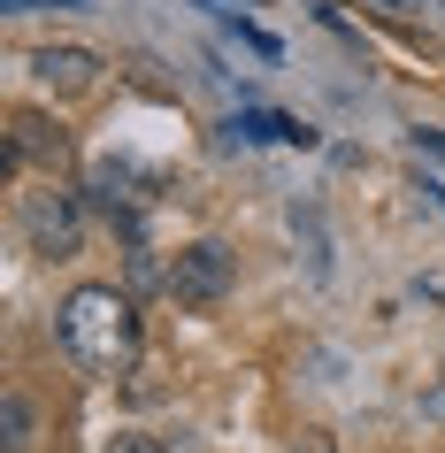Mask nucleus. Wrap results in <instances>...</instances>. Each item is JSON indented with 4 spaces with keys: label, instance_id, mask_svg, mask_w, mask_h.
Instances as JSON below:
<instances>
[{
    "label": "nucleus",
    "instance_id": "nucleus-9",
    "mask_svg": "<svg viewBox=\"0 0 445 453\" xmlns=\"http://www.w3.org/2000/svg\"><path fill=\"white\" fill-rule=\"evenodd\" d=\"M292 453H338V438H330V430H300V446Z\"/></svg>",
    "mask_w": 445,
    "mask_h": 453
},
{
    "label": "nucleus",
    "instance_id": "nucleus-4",
    "mask_svg": "<svg viewBox=\"0 0 445 453\" xmlns=\"http://www.w3.org/2000/svg\"><path fill=\"white\" fill-rule=\"evenodd\" d=\"M31 77H39V93H62V100H85L100 85V62L93 47H77V39H47V47H31V62H24Z\"/></svg>",
    "mask_w": 445,
    "mask_h": 453
},
{
    "label": "nucleus",
    "instance_id": "nucleus-13",
    "mask_svg": "<svg viewBox=\"0 0 445 453\" xmlns=\"http://www.w3.org/2000/svg\"><path fill=\"white\" fill-rule=\"evenodd\" d=\"M47 8H85V0H47Z\"/></svg>",
    "mask_w": 445,
    "mask_h": 453
},
{
    "label": "nucleus",
    "instance_id": "nucleus-3",
    "mask_svg": "<svg viewBox=\"0 0 445 453\" xmlns=\"http://www.w3.org/2000/svg\"><path fill=\"white\" fill-rule=\"evenodd\" d=\"M231 277H238L231 246H215V239L177 246V262H169V300H185V308H223V300H231Z\"/></svg>",
    "mask_w": 445,
    "mask_h": 453
},
{
    "label": "nucleus",
    "instance_id": "nucleus-12",
    "mask_svg": "<svg viewBox=\"0 0 445 453\" xmlns=\"http://www.w3.org/2000/svg\"><path fill=\"white\" fill-rule=\"evenodd\" d=\"M31 8H39V0H8V16H31Z\"/></svg>",
    "mask_w": 445,
    "mask_h": 453
},
{
    "label": "nucleus",
    "instance_id": "nucleus-2",
    "mask_svg": "<svg viewBox=\"0 0 445 453\" xmlns=\"http://www.w3.org/2000/svg\"><path fill=\"white\" fill-rule=\"evenodd\" d=\"M16 223H24L31 254H54V262L85 254V200H77V192H62V185H47V192H24Z\"/></svg>",
    "mask_w": 445,
    "mask_h": 453
},
{
    "label": "nucleus",
    "instance_id": "nucleus-7",
    "mask_svg": "<svg viewBox=\"0 0 445 453\" xmlns=\"http://www.w3.org/2000/svg\"><path fill=\"white\" fill-rule=\"evenodd\" d=\"M31 430H39L31 400H24V392H8V400H0V446H8V453H24V446H31Z\"/></svg>",
    "mask_w": 445,
    "mask_h": 453
},
{
    "label": "nucleus",
    "instance_id": "nucleus-6",
    "mask_svg": "<svg viewBox=\"0 0 445 453\" xmlns=\"http://www.w3.org/2000/svg\"><path fill=\"white\" fill-rule=\"evenodd\" d=\"M131 185H139V169H131V162H100V169H93V200H100L108 215H116V208H139V200H146V192H131Z\"/></svg>",
    "mask_w": 445,
    "mask_h": 453
},
{
    "label": "nucleus",
    "instance_id": "nucleus-10",
    "mask_svg": "<svg viewBox=\"0 0 445 453\" xmlns=\"http://www.w3.org/2000/svg\"><path fill=\"white\" fill-rule=\"evenodd\" d=\"M376 8H392V16H430V8H445V0H376Z\"/></svg>",
    "mask_w": 445,
    "mask_h": 453
},
{
    "label": "nucleus",
    "instance_id": "nucleus-1",
    "mask_svg": "<svg viewBox=\"0 0 445 453\" xmlns=\"http://www.w3.org/2000/svg\"><path fill=\"white\" fill-rule=\"evenodd\" d=\"M54 338H62V354L85 369V377H123L131 361H139V308H131V292L116 285H77L62 308H54Z\"/></svg>",
    "mask_w": 445,
    "mask_h": 453
},
{
    "label": "nucleus",
    "instance_id": "nucleus-5",
    "mask_svg": "<svg viewBox=\"0 0 445 453\" xmlns=\"http://www.w3.org/2000/svg\"><path fill=\"white\" fill-rule=\"evenodd\" d=\"M70 162V131H62V123L54 116H39V108H16V116H8V169H62Z\"/></svg>",
    "mask_w": 445,
    "mask_h": 453
},
{
    "label": "nucleus",
    "instance_id": "nucleus-8",
    "mask_svg": "<svg viewBox=\"0 0 445 453\" xmlns=\"http://www.w3.org/2000/svg\"><path fill=\"white\" fill-rule=\"evenodd\" d=\"M100 453H162V438H154V430H116Z\"/></svg>",
    "mask_w": 445,
    "mask_h": 453
},
{
    "label": "nucleus",
    "instance_id": "nucleus-11",
    "mask_svg": "<svg viewBox=\"0 0 445 453\" xmlns=\"http://www.w3.org/2000/svg\"><path fill=\"white\" fill-rule=\"evenodd\" d=\"M415 146H430V154H445V131H415Z\"/></svg>",
    "mask_w": 445,
    "mask_h": 453
}]
</instances>
